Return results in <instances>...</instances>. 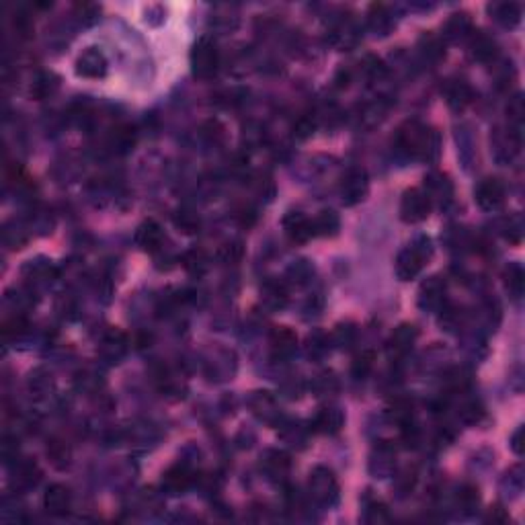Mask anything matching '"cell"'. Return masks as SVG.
<instances>
[{
	"label": "cell",
	"instance_id": "obj_5",
	"mask_svg": "<svg viewBox=\"0 0 525 525\" xmlns=\"http://www.w3.org/2000/svg\"><path fill=\"white\" fill-rule=\"evenodd\" d=\"M369 191V179H368V170L362 168V166H351L343 179H341V185H339V193H341V199L345 206H357L366 199Z\"/></svg>",
	"mask_w": 525,
	"mask_h": 525
},
{
	"label": "cell",
	"instance_id": "obj_10",
	"mask_svg": "<svg viewBox=\"0 0 525 525\" xmlns=\"http://www.w3.org/2000/svg\"><path fill=\"white\" fill-rule=\"evenodd\" d=\"M417 337H419L417 326H413V324H400L398 328H394V332H392L390 339H388V353H390L392 357H402V355H407V353L415 347Z\"/></svg>",
	"mask_w": 525,
	"mask_h": 525
},
{
	"label": "cell",
	"instance_id": "obj_23",
	"mask_svg": "<svg viewBox=\"0 0 525 525\" xmlns=\"http://www.w3.org/2000/svg\"><path fill=\"white\" fill-rule=\"evenodd\" d=\"M445 97H447V105L456 111L460 109H466V107L472 103L474 99V91L472 87L464 80H454L447 91H445Z\"/></svg>",
	"mask_w": 525,
	"mask_h": 525
},
{
	"label": "cell",
	"instance_id": "obj_24",
	"mask_svg": "<svg viewBox=\"0 0 525 525\" xmlns=\"http://www.w3.org/2000/svg\"><path fill=\"white\" fill-rule=\"evenodd\" d=\"M271 345H273V351L275 355L279 357H287L296 351V345H298V337L294 330L285 328V326H279L273 330L271 335Z\"/></svg>",
	"mask_w": 525,
	"mask_h": 525
},
{
	"label": "cell",
	"instance_id": "obj_19",
	"mask_svg": "<svg viewBox=\"0 0 525 525\" xmlns=\"http://www.w3.org/2000/svg\"><path fill=\"white\" fill-rule=\"evenodd\" d=\"M368 27L375 35H388L394 27L392 12L386 4H371L368 10Z\"/></svg>",
	"mask_w": 525,
	"mask_h": 525
},
{
	"label": "cell",
	"instance_id": "obj_33",
	"mask_svg": "<svg viewBox=\"0 0 525 525\" xmlns=\"http://www.w3.org/2000/svg\"><path fill=\"white\" fill-rule=\"evenodd\" d=\"M373 368V353L371 351H362L355 359H353V366H351V371L357 380H364L368 375L369 371Z\"/></svg>",
	"mask_w": 525,
	"mask_h": 525
},
{
	"label": "cell",
	"instance_id": "obj_39",
	"mask_svg": "<svg viewBox=\"0 0 525 525\" xmlns=\"http://www.w3.org/2000/svg\"><path fill=\"white\" fill-rule=\"evenodd\" d=\"M507 113H509V119L515 123V125H522L525 115V105H524V95H515L509 105H507Z\"/></svg>",
	"mask_w": 525,
	"mask_h": 525
},
{
	"label": "cell",
	"instance_id": "obj_25",
	"mask_svg": "<svg viewBox=\"0 0 525 525\" xmlns=\"http://www.w3.org/2000/svg\"><path fill=\"white\" fill-rule=\"evenodd\" d=\"M262 296H265V304L273 310L283 308L287 302V290L281 281H267L262 285Z\"/></svg>",
	"mask_w": 525,
	"mask_h": 525
},
{
	"label": "cell",
	"instance_id": "obj_20",
	"mask_svg": "<svg viewBox=\"0 0 525 525\" xmlns=\"http://www.w3.org/2000/svg\"><path fill=\"white\" fill-rule=\"evenodd\" d=\"M470 55L476 62H490L497 55V44L492 37H488L482 31H472L470 33Z\"/></svg>",
	"mask_w": 525,
	"mask_h": 525
},
{
	"label": "cell",
	"instance_id": "obj_27",
	"mask_svg": "<svg viewBox=\"0 0 525 525\" xmlns=\"http://www.w3.org/2000/svg\"><path fill=\"white\" fill-rule=\"evenodd\" d=\"M524 285H525V273L524 267L519 262H511L507 269H505V287L509 290V294L513 298H522L524 294Z\"/></svg>",
	"mask_w": 525,
	"mask_h": 525
},
{
	"label": "cell",
	"instance_id": "obj_41",
	"mask_svg": "<svg viewBox=\"0 0 525 525\" xmlns=\"http://www.w3.org/2000/svg\"><path fill=\"white\" fill-rule=\"evenodd\" d=\"M242 255H244L242 242H232L220 249V259L224 262H238L242 259Z\"/></svg>",
	"mask_w": 525,
	"mask_h": 525
},
{
	"label": "cell",
	"instance_id": "obj_36",
	"mask_svg": "<svg viewBox=\"0 0 525 525\" xmlns=\"http://www.w3.org/2000/svg\"><path fill=\"white\" fill-rule=\"evenodd\" d=\"M48 456H50V460L53 462V466H57V468H64V466L68 464V460H70V452H68V447H66L64 443H60V441H53V443H50V447H48Z\"/></svg>",
	"mask_w": 525,
	"mask_h": 525
},
{
	"label": "cell",
	"instance_id": "obj_14",
	"mask_svg": "<svg viewBox=\"0 0 525 525\" xmlns=\"http://www.w3.org/2000/svg\"><path fill=\"white\" fill-rule=\"evenodd\" d=\"M445 298V283L439 277H429L419 292V306L422 310H439L443 308Z\"/></svg>",
	"mask_w": 525,
	"mask_h": 525
},
{
	"label": "cell",
	"instance_id": "obj_45",
	"mask_svg": "<svg viewBox=\"0 0 525 525\" xmlns=\"http://www.w3.org/2000/svg\"><path fill=\"white\" fill-rule=\"evenodd\" d=\"M175 224H177V226H181L185 232H195V230H197V226H199V220H197L195 215H191V213L183 211V213H179V215L175 217Z\"/></svg>",
	"mask_w": 525,
	"mask_h": 525
},
{
	"label": "cell",
	"instance_id": "obj_16",
	"mask_svg": "<svg viewBox=\"0 0 525 525\" xmlns=\"http://www.w3.org/2000/svg\"><path fill=\"white\" fill-rule=\"evenodd\" d=\"M191 482H193V472L187 464H175L162 476V488L168 490L170 495H179L187 490Z\"/></svg>",
	"mask_w": 525,
	"mask_h": 525
},
{
	"label": "cell",
	"instance_id": "obj_3",
	"mask_svg": "<svg viewBox=\"0 0 525 525\" xmlns=\"http://www.w3.org/2000/svg\"><path fill=\"white\" fill-rule=\"evenodd\" d=\"M308 486H310L312 499H314L318 505H322V507L337 505V501L341 497V488H339L337 476L332 474V470H328L324 466H318V468H314L310 472Z\"/></svg>",
	"mask_w": 525,
	"mask_h": 525
},
{
	"label": "cell",
	"instance_id": "obj_8",
	"mask_svg": "<svg viewBox=\"0 0 525 525\" xmlns=\"http://www.w3.org/2000/svg\"><path fill=\"white\" fill-rule=\"evenodd\" d=\"M505 185L495 177L482 179L476 187V204L484 211L499 210L505 204Z\"/></svg>",
	"mask_w": 525,
	"mask_h": 525
},
{
	"label": "cell",
	"instance_id": "obj_48",
	"mask_svg": "<svg viewBox=\"0 0 525 525\" xmlns=\"http://www.w3.org/2000/svg\"><path fill=\"white\" fill-rule=\"evenodd\" d=\"M509 517H507V513L501 509V507H495V509H490V513L486 515V522H492V524H505Z\"/></svg>",
	"mask_w": 525,
	"mask_h": 525
},
{
	"label": "cell",
	"instance_id": "obj_22",
	"mask_svg": "<svg viewBox=\"0 0 525 525\" xmlns=\"http://www.w3.org/2000/svg\"><path fill=\"white\" fill-rule=\"evenodd\" d=\"M472 33V21L466 12H456L450 17V21L445 23V31L443 37L450 42H458V39H466Z\"/></svg>",
	"mask_w": 525,
	"mask_h": 525
},
{
	"label": "cell",
	"instance_id": "obj_47",
	"mask_svg": "<svg viewBox=\"0 0 525 525\" xmlns=\"http://www.w3.org/2000/svg\"><path fill=\"white\" fill-rule=\"evenodd\" d=\"M511 450H513L517 456L524 454V427H519V429L513 433V437H511Z\"/></svg>",
	"mask_w": 525,
	"mask_h": 525
},
{
	"label": "cell",
	"instance_id": "obj_18",
	"mask_svg": "<svg viewBox=\"0 0 525 525\" xmlns=\"http://www.w3.org/2000/svg\"><path fill=\"white\" fill-rule=\"evenodd\" d=\"M261 468L269 474L271 478H281L290 472L292 468V460L285 452L281 450H269L265 452L261 458Z\"/></svg>",
	"mask_w": 525,
	"mask_h": 525
},
{
	"label": "cell",
	"instance_id": "obj_30",
	"mask_svg": "<svg viewBox=\"0 0 525 525\" xmlns=\"http://www.w3.org/2000/svg\"><path fill=\"white\" fill-rule=\"evenodd\" d=\"M39 480V470L33 462L25 460L15 466V482L19 486H35Z\"/></svg>",
	"mask_w": 525,
	"mask_h": 525
},
{
	"label": "cell",
	"instance_id": "obj_26",
	"mask_svg": "<svg viewBox=\"0 0 525 525\" xmlns=\"http://www.w3.org/2000/svg\"><path fill=\"white\" fill-rule=\"evenodd\" d=\"M57 89V78L53 76L52 72H39L31 84V95L37 99V101H44L48 97H52Z\"/></svg>",
	"mask_w": 525,
	"mask_h": 525
},
{
	"label": "cell",
	"instance_id": "obj_42",
	"mask_svg": "<svg viewBox=\"0 0 525 525\" xmlns=\"http://www.w3.org/2000/svg\"><path fill=\"white\" fill-rule=\"evenodd\" d=\"M316 130V119L314 117H308V115H304V117H300L298 121H296V125H294V134L298 136V138H310L312 134H314Z\"/></svg>",
	"mask_w": 525,
	"mask_h": 525
},
{
	"label": "cell",
	"instance_id": "obj_13",
	"mask_svg": "<svg viewBox=\"0 0 525 525\" xmlns=\"http://www.w3.org/2000/svg\"><path fill=\"white\" fill-rule=\"evenodd\" d=\"M343 422H345V415H343L341 409L326 407V409H320L316 413V417L310 422V427H312V431L322 433V435H337L343 429Z\"/></svg>",
	"mask_w": 525,
	"mask_h": 525
},
{
	"label": "cell",
	"instance_id": "obj_40",
	"mask_svg": "<svg viewBox=\"0 0 525 525\" xmlns=\"http://www.w3.org/2000/svg\"><path fill=\"white\" fill-rule=\"evenodd\" d=\"M185 267L191 271V273H204L206 271V267H208V262H206V257H204V253L202 251H191V253H187L185 255Z\"/></svg>",
	"mask_w": 525,
	"mask_h": 525
},
{
	"label": "cell",
	"instance_id": "obj_34",
	"mask_svg": "<svg viewBox=\"0 0 525 525\" xmlns=\"http://www.w3.org/2000/svg\"><path fill=\"white\" fill-rule=\"evenodd\" d=\"M364 519H366L368 524H384V522H388V519H390V515H388V509H386V505H384V503H380V501H371L368 507H366Z\"/></svg>",
	"mask_w": 525,
	"mask_h": 525
},
{
	"label": "cell",
	"instance_id": "obj_7",
	"mask_svg": "<svg viewBox=\"0 0 525 525\" xmlns=\"http://www.w3.org/2000/svg\"><path fill=\"white\" fill-rule=\"evenodd\" d=\"M74 72L80 78H89V80H99L107 74V57L105 53L99 48H87L84 52L76 57L74 64Z\"/></svg>",
	"mask_w": 525,
	"mask_h": 525
},
{
	"label": "cell",
	"instance_id": "obj_17",
	"mask_svg": "<svg viewBox=\"0 0 525 525\" xmlns=\"http://www.w3.org/2000/svg\"><path fill=\"white\" fill-rule=\"evenodd\" d=\"M488 12L501 27L507 29L517 27L522 21V6L517 2H492L488 4Z\"/></svg>",
	"mask_w": 525,
	"mask_h": 525
},
{
	"label": "cell",
	"instance_id": "obj_12",
	"mask_svg": "<svg viewBox=\"0 0 525 525\" xmlns=\"http://www.w3.org/2000/svg\"><path fill=\"white\" fill-rule=\"evenodd\" d=\"M425 193L431 202V206L437 202V204H447L452 202L454 197V187L450 183V179L441 172H431L425 177Z\"/></svg>",
	"mask_w": 525,
	"mask_h": 525
},
{
	"label": "cell",
	"instance_id": "obj_29",
	"mask_svg": "<svg viewBox=\"0 0 525 525\" xmlns=\"http://www.w3.org/2000/svg\"><path fill=\"white\" fill-rule=\"evenodd\" d=\"M420 53L427 62H439L443 55H445V44L441 37H435V35H425L420 39Z\"/></svg>",
	"mask_w": 525,
	"mask_h": 525
},
{
	"label": "cell",
	"instance_id": "obj_38",
	"mask_svg": "<svg viewBox=\"0 0 525 525\" xmlns=\"http://www.w3.org/2000/svg\"><path fill=\"white\" fill-rule=\"evenodd\" d=\"M355 337H357V328H353L351 324H341L335 330V343L341 347H349L351 343H355Z\"/></svg>",
	"mask_w": 525,
	"mask_h": 525
},
{
	"label": "cell",
	"instance_id": "obj_44",
	"mask_svg": "<svg viewBox=\"0 0 525 525\" xmlns=\"http://www.w3.org/2000/svg\"><path fill=\"white\" fill-rule=\"evenodd\" d=\"M522 234H524V224L519 217H511L507 220L505 224V238H509L511 242H519L522 240Z\"/></svg>",
	"mask_w": 525,
	"mask_h": 525
},
{
	"label": "cell",
	"instance_id": "obj_21",
	"mask_svg": "<svg viewBox=\"0 0 525 525\" xmlns=\"http://www.w3.org/2000/svg\"><path fill=\"white\" fill-rule=\"evenodd\" d=\"M312 230H314V236H324V238L337 236L339 230H341V217H339V213L332 210L318 211L314 217H312Z\"/></svg>",
	"mask_w": 525,
	"mask_h": 525
},
{
	"label": "cell",
	"instance_id": "obj_37",
	"mask_svg": "<svg viewBox=\"0 0 525 525\" xmlns=\"http://www.w3.org/2000/svg\"><path fill=\"white\" fill-rule=\"evenodd\" d=\"M328 351V337L322 332H314L308 337V353L312 357H320Z\"/></svg>",
	"mask_w": 525,
	"mask_h": 525
},
{
	"label": "cell",
	"instance_id": "obj_2",
	"mask_svg": "<svg viewBox=\"0 0 525 525\" xmlns=\"http://www.w3.org/2000/svg\"><path fill=\"white\" fill-rule=\"evenodd\" d=\"M433 255V247L431 240L427 236H419L411 247L402 249L396 257V275L402 281H411L419 275L425 267V262L429 261V257Z\"/></svg>",
	"mask_w": 525,
	"mask_h": 525
},
{
	"label": "cell",
	"instance_id": "obj_15",
	"mask_svg": "<svg viewBox=\"0 0 525 525\" xmlns=\"http://www.w3.org/2000/svg\"><path fill=\"white\" fill-rule=\"evenodd\" d=\"M72 505V495L64 484H52L48 486L46 495H44V507L50 515H66L70 511Z\"/></svg>",
	"mask_w": 525,
	"mask_h": 525
},
{
	"label": "cell",
	"instance_id": "obj_11",
	"mask_svg": "<svg viewBox=\"0 0 525 525\" xmlns=\"http://www.w3.org/2000/svg\"><path fill=\"white\" fill-rule=\"evenodd\" d=\"M164 242V230L154 220H146L136 230V244L146 253H157L162 249Z\"/></svg>",
	"mask_w": 525,
	"mask_h": 525
},
{
	"label": "cell",
	"instance_id": "obj_1",
	"mask_svg": "<svg viewBox=\"0 0 525 525\" xmlns=\"http://www.w3.org/2000/svg\"><path fill=\"white\" fill-rule=\"evenodd\" d=\"M396 144L404 154L417 160H435L439 154V136L417 119L400 125Z\"/></svg>",
	"mask_w": 525,
	"mask_h": 525
},
{
	"label": "cell",
	"instance_id": "obj_43",
	"mask_svg": "<svg viewBox=\"0 0 525 525\" xmlns=\"http://www.w3.org/2000/svg\"><path fill=\"white\" fill-rule=\"evenodd\" d=\"M364 70H366V74H368L369 78H377V80L386 74V66H384V62H382L380 57H375V55H368V57H366V62H364Z\"/></svg>",
	"mask_w": 525,
	"mask_h": 525
},
{
	"label": "cell",
	"instance_id": "obj_35",
	"mask_svg": "<svg viewBox=\"0 0 525 525\" xmlns=\"http://www.w3.org/2000/svg\"><path fill=\"white\" fill-rule=\"evenodd\" d=\"M12 27H15V31H17V35L19 37H23V39H27L29 35H31V31H33V21H31V17L27 15V12H15V17H12Z\"/></svg>",
	"mask_w": 525,
	"mask_h": 525
},
{
	"label": "cell",
	"instance_id": "obj_28",
	"mask_svg": "<svg viewBox=\"0 0 525 525\" xmlns=\"http://www.w3.org/2000/svg\"><path fill=\"white\" fill-rule=\"evenodd\" d=\"M251 407L255 411V415L259 419L271 422L273 417H277V411H275V400L267 394V392H257L251 400Z\"/></svg>",
	"mask_w": 525,
	"mask_h": 525
},
{
	"label": "cell",
	"instance_id": "obj_6",
	"mask_svg": "<svg viewBox=\"0 0 525 525\" xmlns=\"http://www.w3.org/2000/svg\"><path fill=\"white\" fill-rule=\"evenodd\" d=\"M431 208L433 206H431V202H429V197L422 189H409L402 195V202H400V217L407 224H419V222L429 217Z\"/></svg>",
	"mask_w": 525,
	"mask_h": 525
},
{
	"label": "cell",
	"instance_id": "obj_46",
	"mask_svg": "<svg viewBox=\"0 0 525 525\" xmlns=\"http://www.w3.org/2000/svg\"><path fill=\"white\" fill-rule=\"evenodd\" d=\"M27 326H29V324H27V320H25L23 316H15V318H10V320L6 322L4 332H6V335H21V332H25Z\"/></svg>",
	"mask_w": 525,
	"mask_h": 525
},
{
	"label": "cell",
	"instance_id": "obj_31",
	"mask_svg": "<svg viewBox=\"0 0 525 525\" xmlns=\"http://www.w3.org/2000/svg\"><path fill=\"white\" fill-rule=\"evenodd\" d=\"M458 503L460 507L466 511V513H474L478 507H480V495H478V488L472 486V484H466L460 495H458Z\"/></svg>",
	"mask_w": 525,
	"mask_h": 525
},
{
	"label": "cell",
	"instance_id": "obj_32",
	"mask_svg": "<svg viewBox=\"0 0 525 525\" xmlns=\"http://www.w3.org/2000/svg\"><path fill=\"white\" fill-rule=\"evenodd\" d=\"M125 351V337L121 332H111L105 339V347L103 353L109 355L111 359H119Z\"/></svg>",
	"mask_w": 525,
	"mask_h": 525
},
{
	"label": "cell",
	"instance_id": "obj_9",
	"mask_svg": "<svg viewBox=\"0 0 525 525\" xmlns=\"http://www.w3.org/2000/svg\"><path fill=\"white\" fill-rule=\"evenodd\" d=\"M283 232L294 244H304L314 236L312 230V217L300 213V211H290L283 217Z\"/></svg>",
	"mask_w": 525,
	"mask_h": 525
},
{
	"label": "cell",
	"instance_id": "obj_4",
	"mask_svg": "<svg viewBox=\"0 0 525 525\" xmlns=\"http://www.w3.org/2000/svg\"><path fill=\"white\" fill-rule=\"evenodd\" d=\"M191 70L197 78H211L220 66V53L211 37H199L191 50Z\"/></svg>",
	"mask_w": 525,
	"mask_h": 525
}]
</instances>
